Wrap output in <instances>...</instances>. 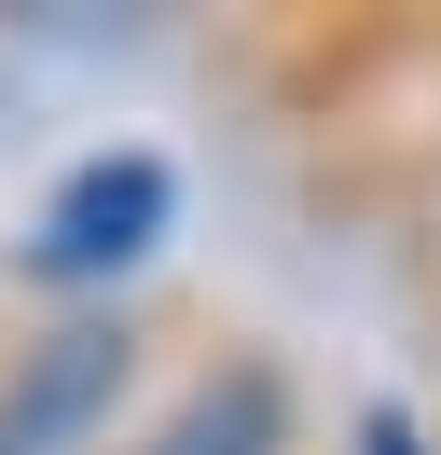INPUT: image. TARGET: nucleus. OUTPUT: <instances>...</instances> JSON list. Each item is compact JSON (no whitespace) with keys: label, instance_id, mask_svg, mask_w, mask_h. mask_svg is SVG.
<instances>
[{"label":"nucleus","instance_id":"f03ea898","mask_svg":"<svg viewBox=\"0 0 441 455\" xmlns=\"http://www.w3.org/2000/svg\"><path fill=\"white\" fill-rule=\"evenodd\" d=\"M124 372H138V331H124V317L42 331L14 372H0V455H83L110 427V400H124Z\"/></svg>","mask_w":441,"mask_h":455},{"label":"nucleus","instance_id":"7ed1b4c3","mask_svg":"<svg viewBox=\"0 0 441 455\" xmlns=\"http://www.w3.org/2000/svg\"><path fill=\"white\" fill-rule=\"evenodd\" d=\"M152 455H290V387H276L262 359L207 372V387H193L180 414L152 427Z\"/></svg>","mask_w":441,"mask_h":455},{"label":"nucleus","instance_id":"20e7f679","mask_svg":"<svg viewBox=\"0 0 441 455\" xmlns=\"http://www.w3.org/2000/svg\"><path fill=\"white\" fill-rule=\"evenodd\" d=\"M358 455H441V442L400 414V400H373V414H358Z\"/></svg>","mask_w":441,"mask_h":455},{"label":"nucleus","instance_id":"f257e3e1","mask_svg":"<svg viewBox=\"0 0 441 455\" xmlns=\"http://www.w3.org/2000/svg\"><path fill=\"white\" fill-rule=\"evenodd\" d=\"M165 235H180V166L124 139V152H83V166L28 207V249L14 262L42 290H110V276H138Z\"/></svg>","mask_w":441,"mask_h":455}]
</instances>
